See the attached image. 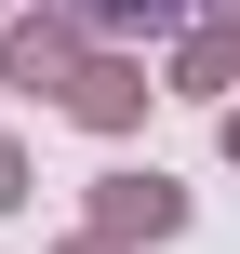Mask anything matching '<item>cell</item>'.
<instances>
[{"label":"cell","mask_w":240,"mask_h":254,"mask_svg":"<svg viewBox=\"0 0 240 254\" xmlns=\"http://www.w3.org/2000/svg\"><path fill=\"white\" fill-rule=\"evenodd\" d=\"M80 13H107V27H134V13H174V0H80Z\"/></svg>","instance_id":"1"}]
</instances>
